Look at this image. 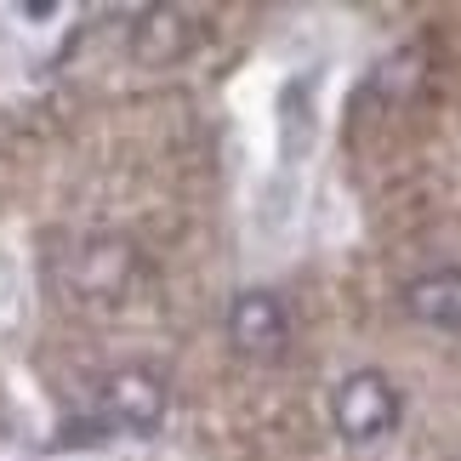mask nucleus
I'll return each mask as SVG.
<instances>
[{
    "label": "nucleus",
    "mask_w": 461,
    "mask_h": 461,
    "mask_svg": "<svg viewBox=\"0 0 461 461\" xmlns=\"http://www.w3.org/2000/svg\"><path fill=\"white\" fill-rule=\"evenodd\" d=\"M234 342L251 348V353L257 348L262 353L279 348V342H285V313H279L268 296H240V308H234Z\"/></svg>",
    "instance_id": "7ed1b4c3"
},
{
    "label": "nucleus",
    "mask_w": 461,
    "mask_h": 461,
    "mask_svg": "<svg viewBox=\"0 0 461 461\" xmlns=\"http://www.w3.org/2000/svg\"><path fill=\"white\" fill-rule=\"evenodd\" d=\"M411 313L428 319V325L461 330V274L445 268V274H433V279H416V285H411Z\"/></svg>",
    "instance_id": "f03ea898"
},
{
    "label": "nucleus",
    "mask_w": 461,
    "mask_h": 461,
    "mask_svg": "<svg viewBox=\"0 0 461 461\" xmlns=\"http://www.w3.org/2000/svg\"><path fill=\"white\" fill-rule=\"evenodd\" d=\"M393 421H399V393L387 387V376L359 370V376H348L336 387V428H342V438L370 445V438H382Z\"/></svg>",
    "instance_id": "f257e3e1"
}]
</instances>
